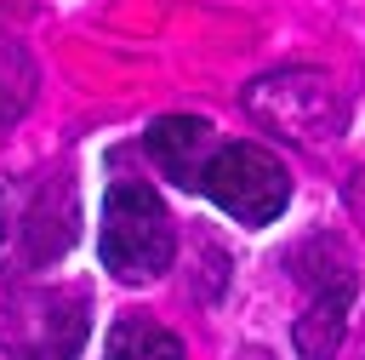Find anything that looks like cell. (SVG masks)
I'll list each match as a JSON object with an SVG mask.
<instances>
[{"label":"cell","mask_w":365,"mask_h":360,"mask_svg":"<svg viewBox=\"0 0 365 360\" xmlns=\"http://www.w3.org/2000/svg\"><path fill=\"white\" fill-rule=\"evenodd\" d=\"M97 251H103V269L125 286H143V280H160L171 269V217L160 206V194L148 183H114L108 200H103V229H97Z\"/></svg>","instance_id":"cell-1"},{"label":"cell","mask_w":365,"mask_h":360,"mask_svg":"<svg viewBox=\"0 0 365 360\" xmlns=\"http://www.w3.org/2000/svg\"><path fill=\"white\" fill-rule=\"evenodd\" d=\"M194 189H205L245 229H262V223H274L291 206V171L262 143H222V149H211V160H205Z\"/></svg>","instance_id":"cell-2"},{"label":"cell","mask_w":365,"mask_h":360,"mask_svg":"<svg viewBox=\"0 0 365 360\" xmlns=\"http://www.w3.org/2000/svg\"><path fill=\"white\" fill-rule=\"evenodd\" d=\"M148 154L177 183H200V171L211 160V126L194 120V114H165V120L148 126Z\"/></svg>","instance_id":"cell-3"},{"label":"cell","mask_w":365,"mask_h":360,"mask_svg":"<svg viewBox=\"0 0 365 360\" xmlns=\"http://www.w3.org/2000/svg\"><path fill=\"white\" fill-rule=\"evenodd\" d=\"M348 309H354V274H342V280L319 286V291H314V303H308V314L297 320V349H302L308 360H331V354L342 349Z\"/></svg>","instance_id":"cell-4"},{"label":"cell","mask_w":365,"mask_h":360,"mask_svg":"<svg viewBox=\"0 0 365 360\" xmlns=\"http://www.w3.org/2000/svg\"><path fill=\"white\" fill-rule=\"evenodd\" d=\"M103 360H182V343L165 326H154L143 314H125V320H114V331L103 343Z\"/></svg>","instance_id":"cell-5"}]
</instances>
